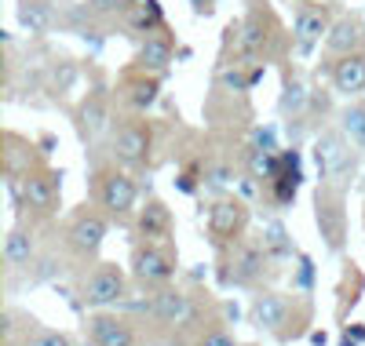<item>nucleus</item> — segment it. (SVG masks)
Returning <instances> with one entry per match:
<instances>
[{
  "instance_id": "obj_1",
  "label": "nucleus",
  "mask_w": 365,
  "mask_h": 346,
  "mask_svg": "<svg viewBox=\"0 0 365 346\" xmlns=\"http://www.w3.org/2000/svg\"><path fill=\"white\" fill-rule=\"evenodd\" d=\"M120 299H125V273H120L113 263H99L84 277V285H81V303L84 306L103 310V306H117Z\"/></svg>"
},
{
  "instance_id": "obj_2",
  "label": "nucleus",
  "mask_w": 365,
  "mask_h": 346,
  "mask_svg": "<svg viewBox=\"0 0 365 346\" xmlns=\"http://www.w3.org/2000/svg\"><path fill=\"white\" fill-rule=\"evenodd\" d=\"M314 219H318V230H322L325 244L336 251L344 244V194L332 182H322V190L314 197Z\"/></svg>"
},
{
  "instance_id": "obj_3",
  "label": "nucleus",
  "mask_w": 365,
  "mask_h": 346,
  "mask_svg": "<svg viewBox=\"0 0 365 346\" xmlns=\"http://www.w3.org/2000/svg\"><path fill=\"white\" fill-rule=\"evenodd\" d=\"M132 273L143 281V285H168L175 277V259L168 251H161L154 241H146L132 251Z\"/></svg>"
},
{
  "instance_id": "obj_4",
  "label": "nucleus",
  "mask_w": 365,
  "mask_h": 346,
  "mask_svg": "<svg viewBox=\"0 0 365 346\" xmlns=\"http://www.w3.org/2000/svg\"><path fill=\"white\" fill-rule=\"evenodd\" d=\"M314 161L322 179H340L347 172H354V157L347 150V135L344 132H325L314 146Z\"/></svg>"
},
{
  "instance_id": "obj_5",
  "label": "nucleus",
  "mask_w": 365,
  "mask_h": 346,
  "mask_svg": "<svg viewBox=\"0 0 365 346\" xmlns=\"http://www.w3.org/2000/svg\"><path fill=\"white\" fill-rule=\"evenodd\" d=\"M249 223V204L237 201V197H227V201H216L208 211V234L216 241H234Z\"/></svg>"
},
{
  "instance_id": "obj_6",
  "label": "nucleus",
  "mask_w": 365,
  "mask_h": 346,
  "mask_svg": "<svg viewBox=\"0 0 365 346\" xmlns=\"http://www.w3.org/2000/svg\"><path fill=\"white\" fill-rule=\"evenodd\" d=\"M58 179L63 175H55V172H29L22 179V208L37 211V215L55 211V204H58Z\"/></svg>"
},
{
  "instance_id": "obj_7",
  "label": "nucleus",
  "mask_w": 365,
  "mask_h": 346,
  "mask_svg": "<svg viewBox=\"0 0 365 346\" xmlns=\"http://www.w3.org/2000/svg\"><path fill=\"white\" fill-rule=\"evenodd\" d=\"M135 197H139V190H135L132 175H125V172L103 175V182H99V204L110 215H128L135 208Z\"/></svg>"
},
{
  "instance_id": "obj_8",
  "label": "nucleus",
  "mask_w": 365,
  "mask_h": 346,
  "mask_svg": "<svg viewBox=\"0 0 365 346\" xmlns=\"http://www.w3.org/2000/svg\"><path fill=\"white\" fill-rule=\"evenodd\" d=\"M150 318L161 321V325H190L197 318V310L190 303L187 292H175V288H161L154 292V306H150Z\"/></svg>"
},
{
  "instance_id": "obj_9",
  "label": "nucleus",
  "mask_w": 365,
  "mask_h": 346,
  "mask_svg": "<svg viewBox=\"0 0 365 346\" xmlns=\"http://www.w3.org/2000/svg\"><path fill=\"white\" fill-rule=\"evenodd\" d=\"M299 153H278V168H274V175L267 179L270 182V197L278 208H289L296 201V190H299Z\"/></svg>"
},
{
  "instance_id": "obj_10",
  "label": "nucleus",
  "mask_w": 365,
  "mask_h": 346,
  "mask_svg": "<svg viewBox=\"0 0 365 346\" xmlns=\"http://www.w3.org/2000/svg\"><path fill=\"white\" fill-rule=\"evenodd\" d=\"M289 318H292V306H289L285 295H278V292L256 295V303H252V321H256L263 332H274V335L285 339V335H289V332H285Z\"/></svg>"
},
{
  "instance_id": "obj_11",
  "label": "nucleus",
  "mask_w": 365,
  "mask_h": 346,
  "mask_svg": "<svg viewBox=\"0 0 365 346\" xmlns=\"http://www.w3.org/2000/svg\"><path fill=\"white\" fill-rule=\"evenodd\" d=\"M146 153H150V132L143 128V124H120V128L113 132V157L125 168L143 164Z\"/></svg>"
},
{
  "instance_id": "obj_12",
  "label": "nucleus",
  "mask_w": 365,
  "mask_h": 346,
  "mask_svg": "<svg viewBox=\"0 0 365 346\" xmlns=\"http://www.w3.org/2000/svg\"><path fill=\"white\" fill-rule=\"evenodd\" d=\"M103 237H106V219L96 215V211H81L73 219L70 226V248L77 251V256H96V251L103 248Z\"/></svg>"
},
{
  "instance_id": "obj_13",
  "label": "nucleus",
  "mask_w": 365,
  "mask_h": 346,
  "mask_svg": "<svg viewBox=\"0 0 365 346\" xmlns=\"http://www.w3.org/2000/svg\"><path fill=\"white\" fill-rule=\"evenodd\" d=\"M88 335L96 346H139V335L128 321L113 318V313H96L88 321Z\"/></svg>"
},
{
  "instance_id": "obj_14",
  "label": "nucleus",
  "mask_w": 365,
  "mask_h": 346,
  "mask_svg": "<svg viewBox=\"0 0 365 346\" xmlns=\"http://www.w3.org/2000/svg\"><path fill=\"white\" fill-rule=\"evenodd\" d=\"M361 48H365V29H361L358 19H340V22L325 33V51L336 55V58L361 55Z\"/></svg>"
},
{
  "instance_id": "obj_15",
  "label": "nucleus",
  "mask_w": 365,
  "mask_h": 346,
  "mask_svg": "<svg viewBox=\"0 0 365 346\" xmlns=\"http://www.w3.org/2000/svg\"><path fill=\"white\" fill-rule=\"evenodd\" d=\"M172 58H175V51H172V41L165 33H146L139 51H135V62L143 73H165L172 66Z\"/></svg>"
},
{
  "instance_id": "obj_16",
  "label": "nucleus",
  "mask_w": 365,
  "mask_h": 346,
  "mask_svg": "<svg viewBox=\"0 0 365 346\" xmlns=\"http://www.w3.org/2000/svg\"><path fill=\"white\" fill-rule=\"evenodd\" d=\"M267 251H263V244L256 248V244H241L237 251H234V259H230V273H223L227 281H234V285H252V281L263 273V266H267Z\"/></svg>"
},
{
  "instance_id": "obj_17",
  "label": "nucleus",
  "mask_w": 365,
  "mask_h": 346,
  "mask_svg": "<svg viewBox=\"0 0 365 346\" xmlns=\"http://www.w3.org/2000/svg\"><path fill=\"white\" fill-rule=\"evenodd\" d=\"M329 15L322 11V8H299V15H296V22H292V33H296V48L299 51H311L318 41H322V33H329Z\"/></svg>"
},
{
  "instance_id": "obj_18",
  "label": "nucleus",
  "mask_w": 365,
  "mask_h": 346,
  "mask_svg": "<svg viewBox=\"0 0 365 346\" xmlns=\"http://www.w3.org/2000/svg\"><path fill=\"white\" fill-rule=\"evenodd\" d=\"M332 88L340 95H361L365 91V55H347L332 62Z\"/></svg>"
},
{
  "instance_id": "obj_19",
  "label": "nucleus",
  "mask_w": 365,
  "mask_h": 346,
  "mask_svg": "<svg viewBox=\"0 0 365 346\" xmlns=\"http://www.w3.org/2000/svg\"><path fill=\"white\" fill-rule=\"evenodd\" d=\"M120 19H125V26L132 29V33H139V37L158 33V29L165 26V11H161L158 0H132L128 11L120 15Z\"/></svg>"
},
{
  "instance_id": "obj_20",
  "label": "nucleus",
  "mask_w": 365,
  "mask_h": 346,
  "mask_svg": "<svg viewBox=\"0 0 365 346\" xmlns=\"http://www.w3.org/2000/svg\"><path fill=\"white\" fill-rule=\"evenodd\" d=\"M135 226H139V234H143L146 241H165V237L172 234V215H168V208H165L161 201H146V204L139 208Z\"/></svg>"
},
{
  "instance_id": "obj_21",
  "label": "nucleus",
  "mask_w": 365,
  "mask_h": 346,
  "mask_svg": "<svg viewBox=\"0 0 365 346\" xmlns=\"http://www.w3.org/2000/svg\"><path fill=\"white\" fill-rule=\"evenodd\" d=\"M267 41H270L267 19H263L259 11H252L245 22L237 26V51H241V58H256V55L267 48Z\"/></svg>"
},
{
  "instance_id": "obj_22",
  "label": "nucleus",
  "mask_w": 365,
  "mask_h": 346,
  "mask_svg": "<svg viewBox=\"0 0 365 346\" xmlns=\"http://www.w3.org/2000/svg\"><path fill=\"white\" fill-rule=\"evenodd\" d=\"M34 259H37L34 237H29L26 230H11L4 237V266L15 273V270H29V266H34Z\"/></svg>"
},
{
  "instance_id": "obj_23",
  "label": "nucleus",
  "mask_w": 365,
  "mask_h": 346,
  "mask_svg": "<svg viewBox=\"0 0 365 346\" xmlns=\"http://www.w3.org/2000/svg\"><path fill=\"white\" fill-rule=\"evenodd\" d=\"M4 172L8 175H29V172H34V146H29V142H22L19 135H8L4 139Z\"/></svg>"
},
{
  "instance_id": "obj_24",
  "label": "nucleus",
  "mask_w": 365,
  "mask_h": 346,
  "mask_svg": "<svg viewBox=\"0 0 365 346\" xmlns=\"http://www.w3.org/2000/svg\"><path fill=\"white\" fill-rule=\"evenodd\" d=\"M19 22L34 37H44L51 29V4H48V0H22V4H19Z\"/></svg>"
},
{
  "instance_id": "obj_25",
  "label": "nucleus",
  "mask_w": 365,
  "mask_h": 346,
  "mask_svg": "<svg viewBox=\"0 0 365 346\" xmlns=\"http://www.w3.org/2000/svg\"><path fill=\"white\" fill-rule=\"evenodd\" d=\"M158 91H161V84H158L154 77H135V80H128V88H125V99H128V106H132L135 113H146L150 106L158 103Z\"/></svg>"
},
{
  "instance_id": "obj_26",
  "label": "nucleus",
  "mask_w": 365,
  "mask_h": 346,
  "mask_svg": "<svg viewBox=\"0 0 365 346\" xmlns=\"http://www.w3.org/2000/svg\"><path fill=\"white\" fill-rule=\"evenodd\" d=\"M263 251L270 259H289L292 256V237L285 230V223H278V219H270V223L263 226Z\"/></svg>"
},
{
  "instance_id": "obj_27",
  "label": "nucleus",
  "mask_w": 365,
  "mask_h": 346,
  "mask_svg": "<svg viewBox=\"0 0 365 346\" xmlns=\"http://www.w3.org/2000/svg\"><path fill=\"white\" fill-rule=\"evenodd\" d=\"M103 128H106V106H103V95H88L84 106H81V135H84V139H96Z\"/></svg>"
},
{
  "instance_id": "obj_28",
  "label": "nucleus",
  "mask_w": 365,
  "mask_h": 346,
  "mask_svg": "<svg viewBox=\"0 0 365 346\" xmlns=\"http://www.w3.org/2000/svg\"><path fill=\"white\" fill-rule=\"evenodd\" d=\"M340 132H344L358 150H365V106H347V110L340 113Z\"/></svg>"
},
{
  "instance_id": "obj_29",
  "label": "nucleus",
  "mask_w": 365,
  "mask_h": 346,
  "mask_svg": "<svg viewBox=\"0 0 365 346\" xmlns=\"http://www.w3.org/2000/svg\"><path fill=\"white\" fill-rule=\"evenodd\" d=\"M303 106H307V91H303V84L292 77L285 80V91H282V113H303Z\"/></svg>"
},
{
  "instance_id": "obj_30",
  "label": "nucleus",
  "mask_w": 365,
  "mask_h": 346,
  "mask_svg": "<svg viewBox=\"0 0 365 346\" xmlns=\"http://www.w3.org/2000/svg\"><path fill=\"white\" fill-rule=\"evenodd\" d=\"M26 346H73V339L66 335V332H48V328H41V332H34L26 339Z\"/></svg>"
},
{
  "instance_id": "obj_31",
  "label": "nucleus",
  "mask_w": 365,
  "mask_h": 346,
  "mask_svg": "<svg viewBox=\"0 0 365 346\" xmlns=\"http://www.w3.org/2000/svg\"><path fill=\"white\" fill-rule=\"evenodd\" d=\"M132 0H88L91 15H125Z\"/></svg>"
},
{
  "instance_id": "obj_32",
  "label": "nucleus",
  "mask_w": 365,
  "mask_h": 346,
  "mask_svg": "<svg viewBox=\"0 0 365 346\" xmlns=\"http://www.w3.org/2000/svg\"><path fill=\"white\" fill-rule=\"evenodd\" d=\"M220 80L227 84V88H234V91H249L252 88V77H241V66H227V70H220Z\"/></svg>"
},
{
  "instance_id": "obj_33",
  "label": "nucleus",
  "mask_w": 365,
  "mask_h": 346,
  "mask_svg": "<svg viewBox=\"0 0 365 346\" xmlns=\"http://www.w3.org/2000/svg\"><path fill=\"white\" fill-rule=\"evenodd\" d=\"M197 346H237L227 332H208V335H201L197 339Z\"/></svg>"
},
{
  "instance_id": "obj_34",
  "label": "nucleus",
  "mask_w": 365,
  "mask_h": 346,
  "mask_svg": "<svg viewBox=\"0 0 365 346\" xmlns=\"http://www.w3.org/2000/svg\"><path fill=\"white\" fill-rule=\"evenodd\" d=\"M208 182H212V186H227V182H230V168H212V172H208Z\"/></svg>"
},
{
  "instance_id": "obj_35",
  "label": "nucleus",
  "mask_w": 365,
  "mask_h": 346,
  "mask_svg": "<svg viewBox=\"0 0 365 346\" xmlns=\"http://www.w3.org/2000/svg\"><path fill=\"white\" fill-rule=\"evenodd\" d=\"M361 339H365V332H361V328H354V332L347 328V332H344V339H340V346H358Z\"/></svg>"
},
{
  "instance_id": "obj_36",
  "label": "nucleus",
  "mask_w": 365,
  "mask_h": 346,
  "mask_svg": "<svg viewBox=\"0 0 365 346\" xmlns=\"http://www.w3.org/2000/svg\"><path fill=\"white\" fill-rule=\"evenodd\" d=\"M190 4H194V11H197V15H208V11H212V4H216V0H190Z\"/></svg>"
},
{
  "instance_id": "obj_37",
  "label": "nucleus",
  "mask_w": 365,
  "mask_h": 346,
  "mask_svg": "<svg viewBox=\"0 0 365 346\" xmlns=\"http://www.w3.org/2000/svg\"><path fill=\"white\" fill-rule=\"evenodd\" d=\"M361 190H365V182H361Z\"/></svg>"
}]
</instances>
